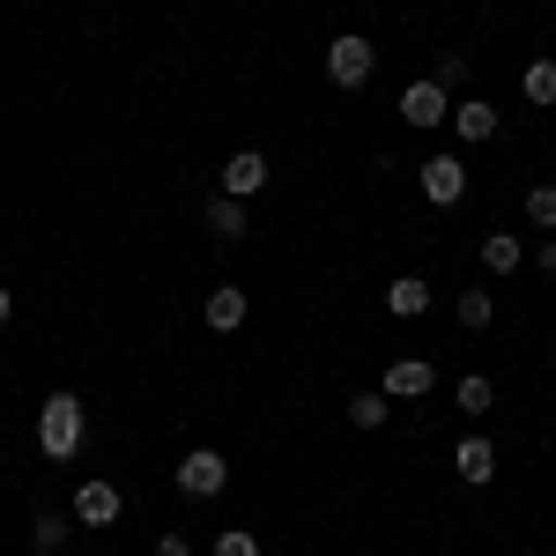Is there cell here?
Masks as SVG:
<instances>
[{"label":"cell","mask_w":556,"mask_h":556,"mask_svg":"<svg viewBox=\"0 0 556 556\" xmlns=\"http://www.w3.org/2000/svg\"><path fill=\"white\" fill-rule=\"evenodd\" d=\"M430 386H438V371H430L424 356H393L386 379H379V393H386V401H424Z\"/></svg>","instance_id":"obj_6"},{"label":"cell","mask_w":556,"mask_h":556,"mask_svg":"<svg viewBox=\"0 0 556 556\" xmlns=\"http://www.w3.org/2000/svg\"><path fill=\"white\" fill-rule=\"evenodd\" d=\"M519 97H527V104H556V60H527Z\"/></svg>","instance_id":"obj_17"},{"label":"cell","mask_w":556,"mask_h":556,"mask_svg":"<svg viewBox=\"0 0 556 556\" xmlns=\"http://www.w3.org/2000/svg\"><path fill=\"white\" fill-rule=\"evenodd\" d=\"M453 401H460V416H475V424H482V416L497 408V386L482 379V371H468V379L453 386Z\"/></svg>","instance_id":"obj_15"},{"label":"cell","mask_w":556,"mask_h":556,"mask_svg":"<svg viewBox=\"0 0 556 556\" xmlns=\"http://www.w3.org/2000/svg\"><path fill=\"white\" fill-rule=\"evenodd\" d=\"M386 416H393V401H386V393H356V401H349V424H356V430H379Z\"/></svg>","instance_id":"obj_19"},{"label":"cell","mask_w":556,"mask_h":556,"mask_svg":"<svg viewBox=\"0 0 556 556\" xmlns=\"http://www.w3.org/2000/svg\"><path fill=\"white\" fill-rule=\"evenodd\" d=\"M527 223H534L542 238L556 230V186H527Z\"/></svg>","instance_id":"obj_20"},{"label":"cell","mask_w":556,"mask_h":556,"mask_svg":"<svg viewBox=\"0 0 556 556\" xmlns=\"http://www.w3.org/2000/svg\"><path fill=\"white\" fill-rule=\"evenodd\" d=\"M534 267H542V275H556V238H542V245H534Z\"/></svg>","instance_id":"obj_23"},{"label":"cell","mask_w":556,"mask_h":556,"mask_svg":"<svg viewBox=\"0 0 556 556\" xmlns=\"http://www.w3.org/2000/svg\"><path fill=\"white\" fill-rule=\"evenodd\" d=\"M468 193V164L460 156H424V201L430 208H453Z\"/></svg>","instance_id":"obj_5"},{"label":"cell","mask_w":556,"mask_h":556,"mask_svg":"<svg viewBox=\"0 0 556 556\" xmlns=\"http://www.w3.org/2000/svg\"><path fill=\"white\" fill-rule=\"evenodd\" d=\"M8 319H15V298H8V282H0V327H8Z\"/></svg>","instance_id":"obj_25"},{"label":"cell","mask_w":556,"mask_h":556,"mask_svg":"<svg viewBox=\"0 0 556 556\" xmlns=\"http://www.w3.org/2000/svg\"><path fill=\"white\" fill-rule=\"evenodd\" d=\"M83 401H75V393H52V401H45L38 408V453L45 460H75V453H83Z\"/></svg>","instance_id":"obj_1"},{"label":"cell","mask_w":556,"mask_h":556,"mask_svg":"<svg viewBox=\"0 0 556 556\" xmlns=\"http://www.w3.org/2000/svg\"><path fill=\"white\" fill-rule=\"evenodd\" d=\"M30 549H38V556H60V549H67V519H60V513H38V519H30Z\"/></svg>","instance_id":"obj_18"},{"label":"cell","mask_w":556,"mask_h":556,"mask_svg":"<svg viewBox=\"0 0 556 556\" xmlns=\"http://www.w3.org/2000/svg\"><path fill=\"white\" fill-rule=\"evenodd\" d=\"M156 556H193V542H186V534H164V542H156Z\"/></svg>","instance_id":"obj_24"},{"label":"cell","mask_w":556,"mask_h":556,"mask_svg":"<svg viewBox=\"0 0 556 556\" xmlns=\"http://www.w3.org/2000/svg\"><path fill=\"white\" fill-rule=\"evenodd\" d=\"M549 371H556V356H549Z\"/></svg>","instance_id":"obj_26"},{"label":"cell","mask_w":556,"mask_h":556,"mask_svg":"<svg viewBox=\"0 0 556 556\" xmlns=\"http://www.w3.org/2000/svg\"><path fill=\"white\" fill-rule=\"evenodd\" d=\"M245 312H253V304H245L238 282H215V290H208V327H215V334H238V327H245Z\"/></svg>","instance_id":"obj_11"},{"label":"cell","mask_w":556,"mask_h":556,"mask_svg":"<svg viewBox=\"0 0 556 556\" xmlns=\"http://www.w3.org/2000/svg\"><path fill=\"white\" fill-rule=\"evenodd\" d=\"M371 67H379V45H371V38L342 30V38L327 45V83H334V89H364V83H371Z\"/></svg>","instance_id":"obj_2"},{"label":"cell","mask_w":556,"mask_h":556,"mask_svg":"<svg viewBox=\"0 0 556 556\" xmlns=\"http://www.w3.org/2000/svg\"><path fill=\"white\" fill-rule=\"evenodd\" d=\"M201 223H208V230L223 238V245H238V238L253 230V223H245V201H230V193H208V208H201Z\"/></svg>","instance_id":"obj_12"},{"label":"cell","mask_w":556,"mask_h":556,"mask_svg":"<svg viewBox=\"0 0 556 556\" xmlns=\"http://www.w3.org/2000/svg\"><path fill=\"white\" fill-rule=\"evenodd\" d=\"M215 556H260V534L230 527V534H215Z\"/></svg>","instance_id":"obj_22"},{"label":"cell","mask_w":556,"mask_h":556,"mask_svg":"<svg viewBox=\"0 0 556 556\" xmlns=\"http://www.w3.org/2000/svg\"><path fill=\"white\" fill-rule=\"evenodd\" d=\"M519 260H527V245H519L513 230H490V238H482V267H490V275H519Z\"/></svg>","instance_id":"obj_14"},{"label":"cell","mask_w":556,"mask_h":556,"mask_svg":"<svg viewBox=\"0 0 556 556\" xmlns=\"http://www.w3.org/2000/svg\"><path fill=\"white\" fill-rule=\"evenodd\" d=\"M386 312H393V319H424V312H430V282H416V275H401V282L386 290Z\"/></svg>","instance_id":"obj_13"},{"label":"cell","mask_w":556,"mask_h":556,"mask_svg":"<svg viewBox=\"0 0 556 556\" xmlns=\"http://www.w3.org/2000/svg\"><path fill=\"white\" fill-rule=\"evenodd\" d=\"M260 186H267V156H260V149H238V156L223 164V186H215V193H230V201H253Z\"/></svg>","instance_id":"obj_8"},{"label":"cell","mask_w":556,"mask_h":556,"mask_svg":"<svg viewBox=\"0 0 556 556\" xmlns=\"http://www.w3.org/2000/svg\"><path fill=\"white\" fill-rule=\"evenodd\" d=\"M438 89H460L468 83V52H438V75H430Z\"/></svg>","instance_id":"obj_21"},{"label":"cell","mask_w":556,"mask_h":556,"mask_svg":"<svg viewBox=\"0 0 556 556\" xmlns=\"http://www.w3.org/2000/svg\"><path fill=\"white\" fill-rule=\"evenodd\" d=\"M453 312H460V327H468V334H482V327H490V319H497V298H490V290H482V282H468V290H460V304H453Z\"/></svg>","instance_id":"obj_16"},{"label":"cell","mask_w":556,"mask_h":556,"mask_svg":"<svg viewBox=\"0 0 556 556\" xmlns=\"http://www.w3.org/2000/svg\"><path fill=\"white\" fill-rule=\"evenodd\" d=\"M445 127H453V134H460V141L475 149V141H497V127H505V119H497V104H482V97H460Z\"/></svg>","instance_id":"obj_9"},{"label":"cell","mask_w":556,"mask_h":556,"mask_svg":"<svg viewBox=\"0 0 556 556\" xmlns=\"http://www.w3.org/2000/svg\"><path fill=\"white\" fill-rule=\"evenodd\" d=\"M67 519H83V527H119V482H83L75 505H67Z\"/></svg>","instance_id":"obj_7"},{"label":"cell","mask_w":556,"mask_h":556,"mask_svg":"<svg viewBox=\"0 0 556 556\" xmlns=\"http://www.w3.org/2000/svg\"><path fill=\"white\" fill-rule=\"evenodd\" d=\"M223 482H230V460H223V453H208V445L178 460V497H193V505H208Z\"/></svg>","instance_id":"obj_3"},{"label":"cell","mask_w":556,"mask_h":556,"mask_svg":"<svg viewBox=\"0 0 556 556\" xmlns=\"http://www.w3.org/2000/svg\"><path fill=\"white\" fill-rule=\"evenodd\" d=\"M453 475H460V482H475V490H482V482H490V475H497V445H490V438H482V430H468V438H460V445H453Z\"/></svg>","instance_id":"obj_10"},{"label":"cell","mask_w":556,"mask_h":556,"mask_svg":"<svg viewBox=\"0 0 556 556\" xmlns=\"http://www.w3.org/2000/svg\"><path fill=\"white\" fill-rule=\"evenodd\" d=\"M401 119H408V127H445V119H453V89L408 83V89H401Z\"/></svg>","instance_id":"obj_4"}]
</instances>
